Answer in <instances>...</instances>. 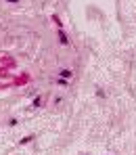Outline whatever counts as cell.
<instances>
[{
	"label": "cell",
	"mask_w": 136,
	"mask_h": 155,
	"mask_svg": "<svg viewBox=\"0 0 136 155\" xmlns=\"http://www.w3.org/2000/svg\"><path fill=\"white\" fill-rule=\"evenodd\" d=\"M57 38H59V44H61V46H65V48L71 46V40H69V36L65 34V29H59V31H57Z\"/></svg>",
	"instance_id": "1"
},
{
	"label": "cell",
	"mask_w": 136,
	"mask_h": 155,
	"mask_svg": "<svg viewBox=\"0 0 136 155\" xmlns=\"http://www.w3.org/2000/svg\"><path fill=\"white\" fill-rule=\"evenodd\" d=\"M6 2H19V0H6Z\"/></svg>",
	"instance_id": "2"
}]
</instances>
